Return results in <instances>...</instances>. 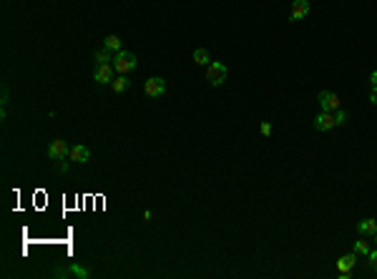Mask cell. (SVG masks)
<instances>
[{
  "label": "cell",
  "instance_id": "1",
  "mask_svg": "<svg viewBox=\"0 0 377 279\" xmlns=\"http://www.w3.org/2000/svg\"><path fill=\"white\" fill-rule=\"evenodd\" d=\"M139 65V58L134 56V53H128V51H121L116 53V58H114V68H116V73H131L134 68Z\"/></svg>",
  "mask_w": 377,
  "mask_h": 279
},
{
  "label": "cell",
  "instance_id": "2",
  "mask_svg": "<svg viewBox=\"0 0 377 279\" xmlns=\"http://www.w3.org/2000/svg\"><path fill=\"white\" fill-rule=\"evenodd\" d=\"M227 65L219 61H211L209 65H206V81L211 83V86H221L224 81H227Z\"/></svg>",
  "mask_w": 377,
  "mask_h": 279
},
{
  "label": "cell",
  "instance_id": "3",
  "mask_svg": "<svg viewBox=\"0 0 377 279\" xmlns=\"http://www.w3.org/2000/svg\"><path fill=\"white\" fill-rule=\"evenodd\" d=\"M114 78H116L114 63H96V68H93V81L96 83L106 86V83H114Z\"/></svg>",
  "mask_w": 377,
  "mask_h": 279
},
{
  "label": "cell",
  "instance_id": "4",
  "mask_svg": "<svg viewBox=\"0 0 377 279\" xmlns=\"http://www.w3.org/2000/svg\"><path fill=\"white\" fill-rule=\"evenodd\" d=\"M166 91V81L164 78H148L144 83V93L148 98H159V96H164Z\"/></svg>",
  "mask_w": 377,
  "mask_h": 279
},
{
  "label": "cell",
  "instance_id": "5",
  "mask_svg": "<svg viewBox=\"0 0 377 279\" xmlns=\"http://www.w3.org/2000/svg\"><path fill=\"white\" fill-rule=\"evenodd\" d=\"M317 101H319V108L322 111H337L340 108V98H337V93H332V91H322L317 96Z\"/></svg>",
  "mask_w": 377,
  "mask_h": 279
},
{
  "label": "cell",
  "instance_id": "6",
  "mask_svg": "<svg viewBox=\"0 0 377 279\" xmlns=\"http://www.w3.org/2000/svg\"><path fill=\"white\" fill-rule=\"evenodd\" d=\"M71 154V149H68V144L65 141H51V146H48V158H53V161H60V158H65V156Z\"/></svg>",
  "mask_w": 377,
  "mask_h": 279
},
{
  "label": "cell",
  "instance_id": "7",
  "mask_svg": "<svg viewBox=\"0 0 377 279\" xmlns=\"http://www.w3.org/2000/svg\"><path fill=\"white\" fill-rule=\"evenodd\" d=\"M335 126H337L335 111H322L317 119H315V128H317V131H332Z\"/></svg>",
  "mask_w": 377,
  "mask_h": 279
},
{
  "label": "cell",
  "instance_id": "8",
  "mask_svg": "<svg viewBox=\"0 0 377 279\" xmlns=\"http://www.w3.org/2000/svg\"><path fill=\"white\" fill-rule=\"evenodd\" d=\"M309 15V0H294L292 3V13H290V20H302Z\"/></svg>",
  "mask_w": 377,
  "mask_h": 279
},
{
  "label": "cell",
  "instance_id": "9",
  "mask_svg": "<svg viewBox=\"0 0 377 279\" xmlns=\"http://www.w3.org/2000/svg\"><path fill=\"white\" fill-rule=\"evenodd\" d=\"M68 158H71L73 164H86L88 158H91V149H88V146H81V144H78V146H73V149H71V154H68Z\"/></svg>",
  "mask_w": 377,
  "mask_h": 279
},
{
  "label": "cell",
  "instance_id": "10",
  "mask_svg": "<svg viewBox=\"0 0 377 279\" xmlns=\"http://www.w3.org/2000/svg\"><path fill=\"white\" fill-rule=\"evenodd\" d=\"M354 264H357V251L345 254V257H340V259H337V269H340V272H349Z\"/></svg>",
  "mask_w": 377,
  "mask_h": 279
},
{
  "label": "cell",
  "instance_id": "11",
  "mask_svg": "<svg viewBox=\"0 0 377 279\" xmlns=\"http://www.w3.org/2000/svg\"><path fill=\"white\" fill-rule=\"evenodd\" d=\"M375 231H377L375 219H362V221H360V234H365V237H375Z\"/></svg>",
  "mask_w": 377,
  "mask_h": 279
},
{
  "label": "cell",
  "instance_id": "12",
  "mask_svg": "<svg viewBox=\"0 0 377 279\" xmlns=\"http://www.w3.org/2000/svg\"><path fill=\"white\" fill-rule=\"evenodd\" d=\"M114 58H116V53H114V51H108L106 45L96 51V63H114Z\"/></svg>",
  "mask_w": 377,
  "mask_h": 279
},
{
  "label": "cell",
  "instance_id": "13",
  "mask_svg": "<svg viewBox=\"0 0 377 279\" xmlns=\"http://www.w3.org/2000/svg\"><path fill=\"white\" fill-rule=\"evenodd\" d=\"M191 58H194L196 65H209V63H211V56H209V51H206V48H196Z\"/></svg>",
  "mask_w": 377,
  "mask_h": 279
},
{
  "label": "cell",
  "instance_id": "14",
  "mask_svg": "<svg viewBox=\"0 0 377 279\" xmlns=\"http://www.w3.org/2000/svg\"><path fill=\"white\" fill-rule=\"evenodd\" d=\"M103 45H106L108 51H114V53H121V38H118V35H108V38H103Z\"/></svg>",
  "mask_w": 377,
  "mask_h": 279
},
{
  "label": "cell",
  "instance_id": "15",
  "mask_svg": "<svg viewBox=\"0 0 377 279\" xmlns=\"http://www.w3.org/2000/svg\"><path fill=\"white\" fill-rule=\"evenodd\" d=\"M111 86H114V91H116V93H123L126 88H128V78H126L123 73H118L116 78H114V83H111Z\"/></svg>",
  "mask_w": 377,
  "mask_h": 279
},
{
  "label": "cell",
  "instance_id": "16",
  "mask_svg": "<svg viewBox=\"0 0 377 279\" xmlns=\"http://www.w3.org/2000/svg\"><path fill=\"white\" fill-rule=\"evenodd\" d=\"M68 274H73V277H88V272L83 269V267H78V264H71Z\"/></svg>",
  "mask_w": 377,
  "mask_h": 279
},
{
  "label": "cell",
  "instance_id": "17",
  "mask_svg": "<svg viewBox=\"0 0 377 279\" xmlns=\"http://www.w3.org/2000/svg\"><path fill=\"white\" fill-rule=\"evenodd\" d=\"M354 251L357 254H370V244L367 242H354Z\"/></svg>",
  "mask_w": 377,
  "mask_h": 279
},
{
  "label": "cell",
  "instance_id": "18",
  "mask_svg": "<svg viewBox=\"0 0 377 279\" xmlns=\"http://www.w3.org/2000/svg\"><path fill=\"white\" fill-rule=\"evenodd\" d=\"M335 121H337V126H342L347 121V113H345L342 108H337V111H335Z\"/></svg>",
  "mask_w": 377,
  "mask_h": 279
},
{
  "label": "cell",
  "instance_id": "19",
  "mask_svg": "<svg viewBox=\"0 0 377 279\" xmlns=\"http://www.w3.org/2000/svg\"><path fill=\"white\" fill-rule=\"evenodd\" d=\"M367 259H370V267L377 272V249H370V254H367Z\"/></svg>",
  "mask_w": 377,
  "mask_h": 279
},
{
  "label": "cell",
  "instance_id": "20",
  "mask_svg": "<svg viewBox=\"0 0 377 279\" xmlns=\"http://www.w3.org/2000/svg\"><path fill=\"white\" fill-rule=\"evenodd\" d=\"M259 131H261V136H272V124H269V121H264V124L259 126Z\"/></svg>",
  "mask_w": 377,
  "mask_h": 279
},
{
  "label": "cell",
  "instance_id": "21",
  "mask_svg": "<svg viewBox=\"0 0 377 279\" xmlns=\"http://www.w3.org/2000/svg\"><path fill=\"white\" fill-rule=\"evenodd\" d=\"M58 171H68V161H63V158H60V161H58Z\"/></svg>",
  "mask_w": 377,
  "mask_h": 279
},
{
  "label": "cell",
  "instance_id": "22",
  "mask_svg": "<svg viewBox=\"0 0 377 279\" xmlns=\"http://www.w3.org/2000/svg\"><path fill=\"white\" fill-rule=\"evenodd\" d=\"M370 101L377 103V86H372V91H370Z\"/></svg>",
  "mask_w": 377,
  "mask_h": 279
},
{
  "label": "cell",
  "instance_id": "23",
  "mask_svg": "<svg viewBox=\"0 0 377 279\" xmlns=\"http://www.w3.org/2000/svg\"><path fill=\"white\" fill-rule=\"evenodd\" d=\"M5 103H8V86H3V108H5Z\"/></svg>",
  "mask_w": 377,
  "mask_h": 279
},
{
  "label": "cell",
  "instance_id": "24",
  "mask_svg": "<svg viewBox=\"0 0 377 279\" xmlns=\"http://www.w3.org/2000/svg\"><path fill=\"white\" fill-rule=\"evenodd\" d=\"M370 83H372V86H377V68L372 71V73H370Z\"/></svg>",
  "mask_w": 377,
  "mask_h": 279
},
{
  "label": "cell",
  "instance_id": "25",
  "mask_svg": "<svg viewBox=\"0 0 377 279\" xmlns=\"http://www.w3.org/2000/svg\"><path fill=\"white\" fill-rule=\"evenodd\" d=\"M375 242H377V231H375Z\"/></svg>",
  "mask_w": 377,
  "mask_h": 279
}]
</instances>
